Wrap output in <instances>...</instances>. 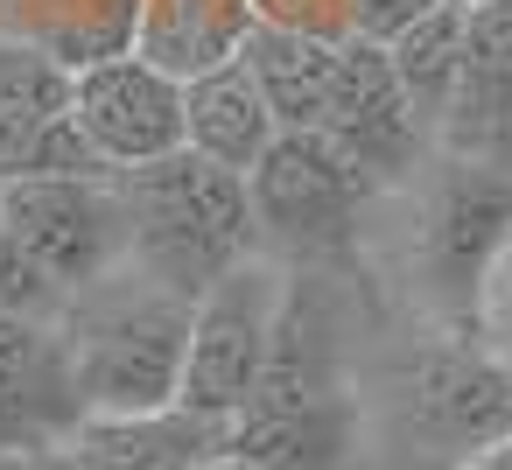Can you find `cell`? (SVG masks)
Returning a JSON list of instances; mask_svg holds the SVG:
<instances>
[{
  "mask_svg": "<svg viewBox=\"0 0 512 470\" xmlns=\"http://www.w3.org/2000/svg\"><path fill=\"white\" fill-rule=\"evenodd\" d=\"M57 344L71 365V393L85 414H148L176 407L183 351H190V295L162 288L134 260L71 288L57 309Z\"/></svg>",
  "mask_w": 512,
  "mask_h": 470,
  "instance_id": "obj_1",
  "label": "cell"
},
{
  "mask_svg": "<svg viewBox=\"0 0 512 470\" xmlns=\"http://www.w3.org/2000/svg\"><path fill=\"white\" fill-rule=\"evenodd\" d=\"M113 190H120V218H127V260L190 302L218 274H232L239 260L260 253V225H253V197H246L239 169H218V162L176 148L162 162L113 169Z\"/></svg>",
  "mask_w": 512,
  "mask_h": 470,
  "instance_id": "obj_2",
  "label": "cell"
},
{
  "mask_svg": "<svg viewBox=\"0 0 512 470\" xmlns=\"http://www.w3.org/2000/svg\"><path fill=\"white\" fill-rule=\"evenodd\" d=\"M246 197H253V225H260V253L281 267H316L351 253L365 204L379 197L330 134L316 127H281L267 141V155L246 169Z\"/></svg>",
  "mask_w": 512,
  "mask_h": 470,
  "instance_id": "obj_3",
  "label": "cell"
},
{
  "mask_svg": "<svg viewBox=\"0 0 512 470\" xmlns=\"http://www.w3.org/2000/svg\"><path fill=\"white\" fill-rule=\"evenodd\" d=\"M505 225H512V176L456 155H428L414 190V281L435 302V316L470 330V302Z\"/></svg>",
  "mask_w": 512,
  "mask_h": 470,
  "instance_id": "obj_4",
  "label": "cell"
},
{
  "mask_svg": "<svg viewBox=\"0 0 512 470\" xmlns=\"http://www.w3.org/2000/svg\"><path fill=\"white\" fill-rule=\"evenodd\" d=\"M281 295H288V267L253 253V260H239L232 274H218L190 302V351H183L176 407H190L204 421H232L253 400L267 344H274Z\"/></svg>",
  "mask_w": 512,
  "mask_h": 470,
  "instance_id": "obj_5",
  "label": "cell"
},
{
  "mask_svg": "<svg viewBox=\"0 0 512 470\" xmlns=\"http://www.w3.org/2000/svg\"><path fill=\"white\" fill-rule=\"evenodd\" d=\"M337 141V155L372 183V190H393V183H414L435 155V134L414 120L400 78H393V57L386 43L372 36H344L337 43V71H330V99H323V127Z\"/></svg>",
  "mask_w": 512,
  "mask_h": 470,
  "instance_id": "obj_6",
  "label": "cell"
},
{
  "mask_svg": "<svg viewBox=\"0 0 512 470\" xmlns=\"http://www.w3.org/2000/svg\"><path fill=\"white\" fill-rule=\"evenodd\" d=\"M0 218L15 225L29 260L71 295L127 260V218L113 176H36L0 190Z\"/></svg>",
  "mask_w": 512,
  "mask_h": 470,
  "instance_id": "obj_7",
  "label": "cell"
},
{
  "mask_svg": "<svg viewBox=\"0 0 512 470\" xmlns=\"http://www.w3.org/2000/svg\"><path fill=\"white\" fill-rule=\"evenodd\" d=\"M64 113L106 169L162 162V155L183 148V85L169 71H155L148 57H134V50L78 71Z\"/></svg>",
  "mask_w": 512,
  "mask_h": 470,
  "instance_id": "obj_8",
  "label": "cell"
},
{
  "mask_svg": "<svg viewBox=\"0 0 512 470\" xmlns=\"http://www.w3.org/2000/svg\"><path fill=\"white\" fill-rule=\"evenodd\" d=\"M435 155L512 176V0H470L463 64L435 120Z\"/></svg>",
  "mask_w": 512,
  "mask_h": 470,
  "instance_id": "obj_9",
  "label": "cell"
},
{
  "mask_svg": "<svg viewBox=\"0 0 512 470\" xmlns=\"http://www.w3.org/2000/svg\"><path fill=\"white\" fill-rule=\"evenodd\" d=\"M232 421H204L190 407L148 414H78L57 442H43V470H204L225 456Z\"/></svg>",
  "mask_w": 512,
  "mask_h": 470,
  "instance_id": "obj_10",
  "label": "cell"
},
{
  "mask_svg": "<svg viewBox=\"0 0 512 470\" xmlns=\"http://www.w3.org/2000/svg\"><path fill=\"white\" fill-rule=\"evenodd\" d=\"M414 428L449 456H470L512 435V365L491 358L484 344L428 351L414 372Z\"/></svg>",
  "mask_w": 512,
  "mask_h": 470,
  "instance_id": "obj_11",
  "label": "cell"
},
{
  "mask_svg": "<svg viewBox=\"0 0 512 470\" xmlns=\"http://www.w3.org/2000/svg\"><path fill=\"white\" fill-rule=\"evenodd\" d=\"M71 365L50 323L0 316V449H43L78 421Z\"/></svg>",
  "mask_w": 512,
  "mask_h": 470,
  "instance_id": "obj_12",
  "label": "cell"
},
{
  "mask_svg": "<svg viewBox=\"0 0 512 470\" xmlns=\"http://www.w3.org/2000/svg\"><path fill=\"white\" fill-rule=\"evenodd\" d=\"M141 0H0V36L29 43L64 78L134 50Z\"/></svg>",
  "mask_w": 512,
  "mask_h": 470,
  "instance_id": "obj_13",
  "label": "cell"
},
{
  "mask_svg": "<svg viewBox=\"0 0 512 470\" xmlns=\"http://www.w3.org/2000/svg\"><path fill=\"white\" fill-rule=\"evenodd\" d=\"M253 0H141L134 22V57L169 71L176 85L239 64V43L253 36Z\"/></svg>",
  "mask_w": 512,
  "mask_h": 470,
  "instance_id": "obj_14",
  "label": "cell"
},
{
  "mask_svg": "<svg viewBox=\"0 0 512 470\" xmlns=\"http://www.w3.org/2000/svg\"><path fill=\"white\" fill-rule=\"evenodd\" d=\"M281 127H274V113H267V99H260V85L239 71V64H225V71H204V78H190L183 85V148L190 155H204V162H218V169H253L260 155H267V141H274Z\"/></svg>",
  "mask_w": 512,
  "mask_h": 470,
  "instance_id": "obj_15",
  "label": "cell"
},
{
  "mask_svg": "<svg viewBox=\"0 0 512 470\" xmlns=\"http://www.w3.org/2000/svg\"><path fill=\"white\" fill-rule=\"evenodd\" d=\"M239 71L260 85L274 127H323V99H330V71H337V43L253 22V36L239 43Z\"/></svg>",
  "mask_w": 512,
  "mask_h": 470,
  "instance_id": "obj_16",
  "label": "cell"
},
{
  "mask_svg": "<svg viewBox=\"0 0 512 470\" xmlns=\"http://www.w3.org/2000/svg\"><path fill=\"white\" fill-rule=\"evenodd\" d=\"M463 22H470V0H442V8H428L421 22H407L386 57H393V78L414 106V120L435 134L442 106H449V85H456V64H463Z\"/></svg>",
  "mask_w": 512,
  "mask_h": 470,
  "instance_id": "obj_17",
  "label": "cell"
},
{
  "mask_svg": "<svg viewBox=\"0 0 512 470\" xmlns=\"http://www.w3.org/2000/svg\"><path fill=\"white\" fill-rule=\"evenodd\" d=\"M36 176H113V169L85 148L71 113H57V120H8L0 113V190L36 183Z\"/></svg>",
  "mask_w": 512,
  "mask_h": 470,
  "instance_id": "obj_18",
  "label": "cell"
},
{
  "mask_svg": "<svg viewBox=\"0 0 512 470\" xmlns=\"http://www.w3.org/2000/svg\"><path fill=\"white\" fill-rule=\"evenodd\" d=\"M64 106H71V78L50 57H36L29 43L0 36V113L8 120H57Z\"/></svg>",
  "mask_w": 512,
  "mask_h": 470,
  "instance_id": "obj_19",
  "label": "cell"
},
{
  "mask_svg": "<svg viewBox=\"0 0 512 470\" xmlns=\"http://www.w3.org/2000/svg\"><path fill=\"white\" fill-rule=\"evenodd\" d=\"M64 288L29 260V246L15 239V225L0 218V316H22V323H57Z\"/></svg>",
  "mask_w": 512,
  "mask_h": 470,
  "instance_id": "obj_20",
  "label": "cell"
},
{
  "mask_svg": "<svg viewBox=\"0 0 512 470\" xmlns=\"http://www.w3.org/2000/svg\"><path fill=\"white\" fill-rule=\"evenodd\" d=\"M463 337L512 365V225H505V239H498V253H491V267L477 281V302H470V330Z\"/></svg>",
  "mask_w": 512,
  "mask_h": 470,
  "instance_id": "obj_21",
  "label": "cell"
},
{
  "mask_svg": "<svg viewBox=\"0 0 512 470\" xmlns=\"http://www.w3.org/2000/svg\"><path fill=\"white\" fill-rule=\"evenodd\" d=\"M253 15L316 43H344L351 36V0H253Z\"/></svg>",
  "mask_w": 512,
  "mask_h": 470,
  "instance_id": "obj_22",
  "label": "cell"
},
{
  "mask_svg": "<svg viewBox=\"0 0 512 470\" xmlns=\"http://www.w3.org/2000/svg\"><path fill=\"white\" fill-rule=\"evenodd\" d=\"M442 0H351V36H372V43H393L407 22H421Z\"/></svg>",
  "mask_w": 512,
  "mask_h": 470,
  "instance_id": "obj_23",
  "label": "cell"
},
{
  "mask_svg": "<svg viewBox=\"0 0 512 470\" xmlns=\"http://www.w3.org/2000/svg\"><path fill=\"white\" fill-rule=\"evenodd\" d=\"M456 470H512V435H498V442H484V449L456 456Z\"/></svg>",
  "mask_w": 512,
  "mask_h": 470,
  "instance_id": "obj_24",
  "label": "cell"
},
{
  "mask_svg": "<svg viewBox=\"0 0 512 470\" xmlns=\"http://www.w3.org/2000/svg\"><path fill=\"white\" fill-rule=\"evenodd\" d=\"M204 470H267V463H246V456H218V463H204Z\"/></svg>",
  "mask_w": 512,
  "mask_h": 470,
  "instance_id": "obj_25",
  "label": "cell"
}]
</instances>
